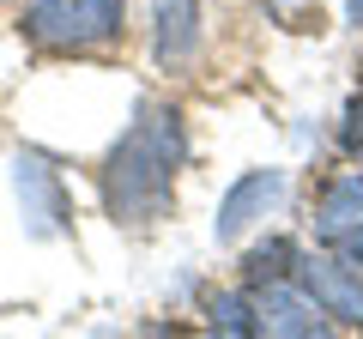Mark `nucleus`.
<instances>
[{
	"mask_svg": "<svg viewBox=\"0 0 363 339\" xmlns=\"http://www.w3.org/2000/svg\"><path fill=\"white\" fill-rule=\"evenodd\" d=\"M333 255H339V261H345V267H351V273H357V279H363V224H357V230H351V236H345V243H333Z\"/></svg>",
	"mask_w": 363,
	"mask_h": 339,
	"instance_id": "obj_12",
	"label": "nucleus"
},
{
	"mask_svg": "<svg viewBox=\"0 0 363 339\" xmlns=\"http://www.w3.org/2000/svg\"><path fill=\"white\" fill-rule=\"evenodd\" d=\"M285 194H291V170H279V164L242 170V176L218 194V212H212V243H224V248L248 243L272 212L285 206Z\"/></svg>",
	"mask_w": 363,
	"mask_h": 339,
	"instance_id": "obj_4",
	"label": "nucleus"
},
{
	"mask_svg": "<svg viewBox=\"0 0 363 339\" xmlns=\"http://www.w3.org/2000/svg\"><path fill=\"white\" fill-rule=\"evenodd\" d=\"M157 339H236V333H212V327H157Z\"/></svg>",
	"mask_w": 363,
	"mask_h": 339,
	"instance_id": "obj_13",
	"label": "nucleus"
},
{
	"mask_svg": "<svg viewBox=\"0 0 363 339\" xmlns=\"http://www.w3.org/2000/svg\"><path fill=\"white\" fill-rule=\"evenodd\" d=\"M200 327H212V333H236V339H255V327H260L255 291H248L242 279H236V285L206 291V303H200Z\"/></svg>",
	"mask_w": 363,
	"mask_h": 339,
	"instance_id": "obj_10",
	"label": "nucleus"
},
{
	"mask_svg": "<svg viewBox=\"0 0 363 339\" xmlns=\"http://www.w3.org/2000/svg\"><path fill=\"white\" fill-rule=\"evenodd\" d=\"M333 152L345 157L351 170H363V85L339 104V116H333Z\"/></svg>",
	"mask_w": 363,
	"mask_h": 339,
	"instance_id": "obj_11",
	"label": "nucleus"
},
{
	"mask_svg": "<svg viewBox=\"0 0 363 339\" xmlns=\"http://www.w3.org/2000/svg\"><path fill=\"white\" fill-rule=\"evenodd\" d=\"M345 25H351V30H363V0H345Z\"/></svg>",
	"mask_w": 363,
	"mask_h": 339,
	"instance_id": "obj_15",
	"label": "nucleus"
},
{
	"mask_svg": "<svg viewBox=\"0 0 363 339\" xmlns=\"http://www.w3.org/2000/svg\"><path fill=\"white\" fill-rule=\"evenodd\" d=\"M18 37L37 55H109L128 43V0H25Z\"/></svg>",
	"mask_w": 363,
	"mask_h": 339,
	"instance_id": "obj_2",
	"label": "nucleus"
},
{
	"mask_svg": "<svg viewBox=\"0 0 363 339\" xmlns=\"http://www.w3.org/2000/svg\"><path fill=\"white\" fill-rule=\"evenodd\" d=\"M297 255H303V236H291V230H267V236H255V243L242 248V267H236V279H242L248 291L291 285V273H297Z\"/></svg>",
	"mask_w": 363,
	"mask_h": 339,
	"instance_id": "obj_9",
	"label": "nucleus"
},
{
	"mask_svg": "<svg viewBox=\"0 0 363 339\" xmlns=\"http://www.w3.org/2000/svg\"><path fill=\"white\" fill-rule=\"evenodd\" d=\"M13 200H18V218H25L30 243H61L73 236V188H67L61 164L37 145L13 152Z\"/></svg>",
	"mask_w": 363,
	"mask_h": 339,
	"instance_id": "obj_3",
	"label": "nucleus"
},
{
	"mask_svg": "<svg viewBox=\"0 0 363 339\" xmlns=\"http://www.w3.org/2000/svg\"><path fill=\"white\" fill-rule=\"evenodd\" d=\"M194 157L182 104H140L97 164V200L116 230H157L176 212V182Z\"/></svg>",
	"mask_w": 363,
	"mask_h": 339,
	"instance_id": "obj_1",
	"label": "nucleus"
},
{
	"mask_svg": "<svg viewBox=\"0 0 363 339\" xmlns=\"http://www.w3.org/2000/svg\"><path fill=\"white\" fill-rule=\"evenodd\" d=\"M255 303H260L255 339H345V327H333L297 285H267L255 291Z\"/></svg>",
	"mask_w": 363,
	"mask_h": 339,
	"instance_id": "obj_8",
	"label": "nucleus"
},
{
	"mask_svg": "<svg viewBox=\"0 0 363 339\" xmlns=\"http://www.w3.org/2000/svg\"><path fill=\"white\" fill-rule=\"evenodd\" d=\"M291 285H297V291H303V297H309V303H315V309H321L333 327H345V333H363V279L351 273L345 261H339L333 248L303 243Z\"/></svg>",
	"mask_w": 363,
	"mask_h": 339,
	"instance_id": "obj_5",
	"label": "nucleus"
},
{
	"mask_svg": "<svg viewBox=\"0 0 363 339\" xmlns=\"http://www.w3.org/2000/svg\"><path fill=\"white\" fill-rule=\"evenodd\" d=\"M206 49V6L200 0H152V67L169 79L194 73Z\"/></svg>",
	"mask_w": 363,
	"mask_h": 339,
	"instance_id": "obj_6",
	"label": "nucleus"
},
{
	"mask_svg": "<svg viewBox=\"0 0 363 339\" xmlns=\"http://www.w3.org/2000/svg\"><path fill=\"white\" fill-rule=\"evenodd\" d=\"M260 6H267L272 18H285V25H291V18H303V13H297V0H260Z\"/></svg>",
	"mask_w": 363,
	"mask_h": 339,
	"instance_id": "obj_14",
	"label": "nucleus"
},
{
	"mask_svg": "<svg viewBox=\"0 0 363 339\" xmlns=\"http://www.w3.org/2000/svg\"><path fill=\"white\" fill-rule=\"evenodd\" d=\"M357 224H363V170H333V176H321V188H315V200H309V243L333 248V243H345Z\"/></svg>",
	"mask_w": 363,
	"mask_h": 339,
	"instance_id": "obj_7",
	"label": "nucleus"
},
{
	"mask_svg": "<svg viewBox=\"0 0 363 339\" xmlns=\"http://www.w3.org/2000/svg\"><path fill=\"white\" fill-rule=\"evenodd\" d=\"M357 73H363V67H357Z\"/></svg>",
	"mask_w": 363,
	"mask_h": 339,
	"instance_id": "obj_16",
	"label": "nucleus"
}]
</instances>
